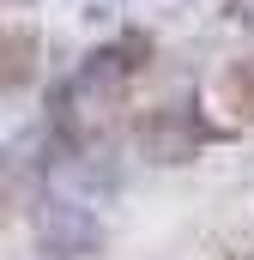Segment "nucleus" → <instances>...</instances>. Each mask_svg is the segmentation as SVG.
I'll return each instance as SVG.
<instances>
[{"label": "nucleus", "instance_id": "nucleus-2", "mask_svg": "<svg viewBox=\"0 0 254 260\" xmlns=\"http://www.w3.org/2000/svg\"><path fill=\"white\" fill-rule=\"evenodd\" d=\"M206 139H212V127L200 121V103H164V109L139 127V145H145L151 164H188Z\"/></svg>", "mask_w": 254, "mask_h": 260}, {"label": "nucleus", "instance_id": "nucleus-1", "mask_svg": "<svg viewBox=\"0 0 254 260\" xmlns=\"http://www.w3.org/2000/svg\"><path fill=\"white\" fill-rule=\"evenodd\" d=\"M30 236H37V248L49 260H91L103 248V224H97L91 200L61 188V182H49L37 194V206H30Z\"/></svg>", "mask_w": 254, "mask_h": 260}]
</instances>
